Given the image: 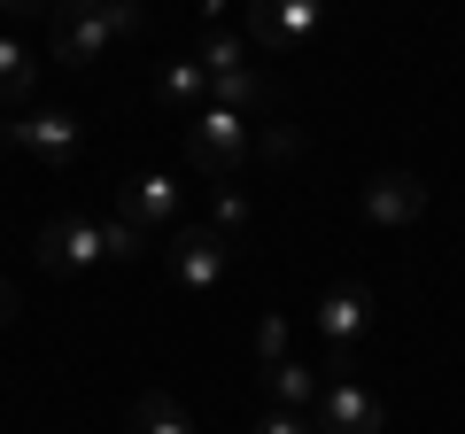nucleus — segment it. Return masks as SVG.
<instances>
[{
  "label": "nucleus",
  "instance_id": "obj_23",
  "mask_svg": "<svg viewBox=\"0 0 465 434\" xmlns=\"http://www.w3.org/2000/svg\"><path fill=\"white\" fill-rule=\"evenodd\" d=\"M124 8H140V0H124Z\"/></svg>",
  "mask_w": 465,
  "mask_h": 434
},
{
  "label": "nucleus",
  "instance_id": "obj_17",
  "mask_svg": "<svg viewBox=\"0 0 465 434\" xmlns=\"http://www.w3.org/2000/svg\"><path fill=\"white\" fill-rule=\"evenodd\" d=\"M101 233H109V256H116V264H133V256H148V241H155V233H140V225H133L124 210H116V217H101Z\"/></svg>",
  "mask_w": 465,
  "mask_h": 434
},
{
  "label": "nucleus",
  "instance_id": "obj_13",
  "mask_svg": "<svg viewBox=\"0 0 465 434\" xmlns=\"http://www.w3.org/2000/svg\"><path fill=\"white\" fill-rule=\"evenodd\" d=\"M39 78V39L32 32H0V101H24Z\"/></svg>",
  "mask_w": 465,
  "mask_h": 434
},
{
  "label": "nucleus",
  "instance_id": "obj_20",
  "mask_svg": "<svg viewBox=\"0 0 465 434\" xmlns=\"http://www.w3.org/2000/svg\"><path fill=\"white\" fill-rule=\"evenodd\" d=\"M249 434H318V427H311L302 411H264V419H256Z\"/></svg>",
  "mask_w": 465,
  "mask_h": 434
},
{
  "label": "nucleus",
  "instance_id": "obj_14",
  "mask_svg": "<svg viewBox=\"0 0 465 434\" xmlns=\"http://www.w3.org/2000/svg\"><path fill=\"white\" fill-rule=\"evenodd\" d=\"M155 101H171V109L194 117L202 101H210V70H202V63H163V70H155Z\"/></svg>",
  "mask_w": 465,
  "mask_h": 434
},
{
  "label": "nucleus",
  "instance_id": "obj_2",
  "mask_svg": "<svg viewBox=\"0 0 465 434\" xmlns=\"http://www.w3.org/2000/svg\"><path fill=\"white\" fill-rule=\"evenodd\" d=\"M194 63L210 70V101L241 109V117H272V109H280V85H272V70L256 63V47H249V39H232V32H210Z\"/></svg>",
  "mask_w": 465,
  "mask_h": 434
},
{
  "label": "nucleus",
  "instance_id": "obj_22",
  "mask_svg": "<svg viewBox=\"0 0 465 434\" xmlns=\"http://www.w3.org/2000/svg\"><path fill=\"white\" fill-rule=\"evenodd\" d=\"M8 318H16V287L0 280V326H8Z\"/></svg>",
  "mask_w": 465,
  "mask_h": 434
},
{
  "label": "nucleus",
  "instance_id": "obj_10",
  "mask_svg": "<svg viewBox=\"0 0 465 434\" xmlns=\"http://www.w3.org/2000/svg\"><path fill=\"white\" fill-rule=\"evenodd\" d=\"M116 210L133 217L140 233H155V241L179 233V186H171L163 171H140V179H124V186H116Z\"/></svg>",
  "mask_w": 465,
  "mask_h": 434
},
{
  "label": "nucleus",
  "instance_id": "obj_18",
  "mask_svg": "<svg viewBox=\"0 0 465 434\" xmlns=\"http://www.w3.org/2000/svg\"><path fill=\"white\" fill-rule=\"evenodd\" d=\"M256 148H264L272 163H295V155H302V133H295V124H264V133H256Z\"/></svg>",
  "mask_w": 465,
  "mask_h": 434
},
{
  "label": "nucleus",
  "instance_id": "obj_7",
  "mask_svg": "<svg viewBox=\"0 0 465 434\" xmlns=\"http://www.w3.org/2000/svg\"><path fill=\"white\" fill-rule=\"evenodd\" d=\"M94 264H109V233H101V217L63 210V217L39 225V271H47V280H78V271H94Z\"/></svg>",
  "mask_w": 465,
  "mask_h": 434
},
{
  "label": "nucleus",
  "instance_id": "obj_21",
  "mask_svg": "<svg viewBox=\"0 0 465 434\" xmlns=\"http://www.w3.org/2000/svg\"><path fill=\"white\" fill-rule=\"evenodd\" d=\"M0 16H24V24H39V16H54V0H0Z\"/></svg>",
  "mask_w": 465,
  "mask_h": 434
},
{
  "label": "nucleus",
  "instance_id": "obj_19",
  "mask_svg": "<svg viewBox=\"0 0 465 434\" xmlns=\"http://www.w3.org/2000/svg\"><path fill=\"white\" fill-rule=\"evenodd\" d=\"M280 357H287V318L272 311L264 326H256V365H280Z\"/></svg>",
  "mask_w": 465,
  "mask_h": 434
},
{
  "label": "nucleus",
  "instance_id": "obj_5",
  "mask_svg": "<svg viewBox=\"0 0 465 434\" xmlns=\"http://www.w3.org/2000/svg\"><path fill=\"white\" fill-rule=\"evenodd\" d=\"M232 256H241V241H225L217 225H179V233H163V264H171V280H179L186 295H217V287L232 280Z\"/></svg>",
  "mask_w": 465,
  "mask_h": 434
},
{
  "label": "nucleus",
  "instance_id": "obj_9",
  "mask_svg": "<svg viewBox=\"0 0 465 434\" xmlns=\"http://www.w3.org/2000/svg\"><path fill=\"white\" fill-rule=\"evenodd\" d=\"M311 427H318V434H381V427H388V403L372 396L365 380H326Z\"/></svg>",
  "mask_w": 465,
  "mask_h": 434
},
{
  "label": "nucleus",
  "instance_id": "obj_15",
  "mask_svg": "<svg viewBox=\"0 0 465 434\" xmlns=\"http://www.w3.org/2000/svg\"><path fill=\"white\" fill-rule=\"evenodd\" d=\"M133 434H194V419H186L171 396H140L133 403Z\"/></svg>",
  "mask_w": 465,
  "mask_h": 434
},
{
  "label": "nucleus",
  "instance_id": "obj_6",
  "mask_svg": "<svg viewBox=\"0 0 465 434\" xmlns=\"http://www.w3.org/2000/svg\"><path fill=\"white\" fill-rule=\"evenodd\" d=\"M311 326L326 341V380H349V350L372 334V287H326L311 302Z\"/></svg>",
  "mask_w": 465,
  "mask_h": 434
},
{
  "label": "nucleus",
  "instance_id": "obj_11",
  "mask_svg": "<svg viewBox=\"0 0 465 434\" xmlns=\"http://www.w3.org/2000/svg\"><path fill=\"white\" fill-rule=\"evenodd\" d=\"M365 217L388 225V233L419 225V217H427V179H419V171H381V179L365 186Z\"/></svg>",
  "mask_w": 465,
  "mask_h": 434
},
{
  "label": "nucleus",
  "instance_id": "obj_12",
  "mask_svg": "<svg viewBox=\"0 0 465 434\" xmlns=\"http://www.w3.org/2000/svg\"><path fill=\"white\" fill-rule=\"evenodd\" d=\"M264 396H272V411H302L311 419L318 396H326V372H311L302 357H280V365H264Z\"/></svg>",
  "mask_w": 465,
  "mask_h": 434
},
{
  "label": "nucleus",
  "instance_id": "obj_4",
  "mask_svg": "<svg viewBox=\"0 0 465 434\" xmlns=\"http://www.w3.org/2000/svg\"><path fill=\"white\" fill-rule=\"evenodd\" d=\"M0 148L32 155V163H47V171H78V155H85V124L70 117V109H16V117L0 124Z\"/></svg>",
  "mask_w": 465,
  "mask_h": 434
},
{
  "label": "nucleus",
  "instance_id": "obj_16",
  "mask_svg": "<svg viewBox=\"0 0 465 434\" xmlns=\"http://www.w3.org/2000/svg\"><path fill=\"white\" fill-rule=\"evenodd\" d=\"M210 225H217V233H225V241H241V233H249V194H241V186H232V179H217Z\"/></svg>",
  "mask_w": 465,
  "mask_h": 434
},
{
  "label": "nucleus",
  "instance_id": "obj_8",
  "mask_svg": "<svg viewBox=\"0 0 465 434\" xmlns=\"http://www.w3.org/2000/svg\"><path fill=\"white\" fill-rule=\"evenodd\" d=\"M326 24V0H249V39L264 54H302Z\"/></svg>",
  "mask_w": 465,
  "mask_h": 434
},
{
  "label": "nucleus",
  "instance_id": "obj_1",
  "mask_svg": "<svg viewBox=\"0 0 465 434\" xmlns=\"http://www.w3.org/2000/svg\"><path fill=\"white\" fill-rule=\"evenodd\" d=\"M133 32H140V8H124V0H54L47 54L63 70H85L109 54V39H133Z\"/></svg>",
  "mask_w": 465,
  "mask_h": 434
},
{
  "label": "nucleus",
  "instance_id": "obj_3",
  "mask_svg": "<svg viewBox=\"0 0 465 434\" xmlns=\"http://www.w3.org/2000/svg\"><path fill=\"white\" fill-rule=\"evenodd\" d=\"M186 155L210 179H241V163L256 155V124L241 109H225V101H202L194 117H186Z\"/></svg>",
  "mask_w": 465,
  "mask_h": 434
}]
</instances>
